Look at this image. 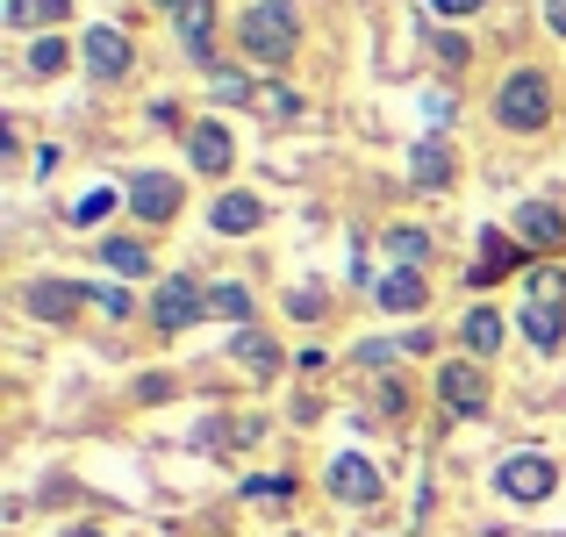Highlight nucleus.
Masks as SVG:
<instances>
[{
    "mask_svg": "<svg viewBox=\"0 0 566 537\" xmlns=\"http://www.w3.org/2000/svg\"><path fill=\"white\" fill-rule=\"evenodd\" d=\"M495 123L502 129H545L553 123V80H545V72H510V80H502V94H495Z\"/></svg>",
    "mask_w": 566,
    "mask_h": 537,
    "instance_id": "nucleus-1",
    "label": "nucleus"
},
{
    "mask_svg": "<svg viewBox=\"0 0 566 537\" xmlns=\"http://www.w3.org/2000/svg\"><path fill=\"white\" fill-rule=\"evenodd\" d=\"M524 337H531L538 351H559V337H566V273H559V265H545V273H531Z\"/></svg>",
    "mask_w": 566,
    "mask_h": 537,
    "instance_id": "nucleus-2",
    "label": "nucleus"
},
{
    "mask_svg": "<svg viewBox=\"0 0 566 537\" xmlns=\"http://www.w3.org/2000/svg\"><path fill=\"white\" fill-rule=\"evenodd\" d=\"M237 43H244L259 65H287V51H294V8H287V0H259V8L237 22Z\"/></svg>",
    "mask_w": 566,
    "mask_h": 537,
    "instance_id": "nucleus-3",
    "label": "nucleus"
},
{
    "mask_svg": "<svg viewBox=\"0 0 566 537\" xmlns=\"http://www.w3.org/2000/svg\"><path fill=\"white\" fill-rule=\"evenodd\" d=\"M201 308H208V294L193 287V280H180V273H172L166 287H158V302H151V323L172 337V330H187V323H201Z\"/></svg>",
    "mask_w": 566,
    "mask_h": 537,
    "instance_id": "nucleus-4",
    "label": "nucleus"
},
{
    "mask_svg": "<svg viewBox=\"0 0 566 537\" xmlns=\"http://www.w3.org/2000/svg\"><path fill=\"white\" fill-rule=\"evenodd\" d=\"M502 481V495H516V502H545L559 487V473H553V459H538V452H516L510 466L495 473Z\"/></svg>",
    "mask_w": 566,
    "mask_h": 537,
    "instance_id": "nucleus-5",
    "label": "nucleus"
},
{
    "mask_svg": "<svg viewBox=\"0 0 566 537\" xmlns=\"http://www.w3.org/2000/svg\"><path fill=\"white\" fill-rule=\"evenodd\" d=\"M331 495H337V502H352V509H374V502H380V473H374V459H359V452L331 459Z\"/></svg>",
    "mask_w": 566,
    "mask_h": 537,
    "instance_id": "nucleus-6",
    "label": "nucleus"
},
{
    "mask_svg": "<svg viewBox=\"0 0 566 537\" xmlns=\"http://www.w3.org/2000/svg\"><path fill=\"white\" fill-rule=\"evenodd\" d=\"M129 208H137L144 222H172V215H180V179L137 172V179H129Z\"/></svg>",
    "mask_w": 566,
    "mask_h": 537,
    "instance_id": "nucleus-7",
    "label": "nucleus"
},
{
    "mask_svg": "<svg viewBox=\"0 0 566 537\" xmlns=\"http://www.w3.org/2000/svg\"><path fill=\"white\" fill-rule=\"evenodd\" d=\"M180 43L193 65H216V0H180Z\"/></svg>",
    "mask_w": 566,
    "mask_h": 537,
    "instance_id": "nucleus-8",
    "label": "nucleus"
},
{
    "mask_svg": "<svg viewBox=\"0 0 566 537\" xmlns=\"http://www.w3.org/2000/svg\"><path fill=\"white\" fill-rule=\"evenodd\" d=\"M438 394H444V409H459V415H481L488 409V380H481V366H444L438 372Z\"/></svg>",
    "mask_w": 566,
    "mask_h": 537,
    "instance_id": "nucleus-9",
    "label": "nucleus"
},
{
    "mask_svg": "<svg viewBox=\"0 0 566 537\" xmlns=\"http://www.w3.org/2000/svg\"><path fill=\"white\" fill-rule=\"evenodd\" d=\"M516 236H524L531 251H559L566 244V215L553 201H524V208H516Z\"/></svg>",
    "mask_w": 566,
    "mask_h": 537,
    "instance_id": "nucleus-10",
    "label": "nucleus"
},
{
    "mask_svg": "<svg viewBox=\"0 0 566 537\" xmlns=\"http://www.w3.org/2000/svg\"><path fill=\"white\" fill-rule=\"evenodd\" d=\"M86 72H94V80H123L129 72V36L123 29H86Z\"/></svg>",
    "mask_w": 566,
    "mask_h": 537,
    "instance_id": "nucleus-11",
    "label": "nucleus"
},
{
    "mask_svg": "<svg viewBox=\"0 0 566 537\" xmlns=\"http://www.w3.org/2000/svg\"><path fill=\"white\" fill-rule=\"evenodd\" d=\"M187 151H193V172H230L237 144H230V129H222V123H193L187 129Z\"/></svg>",
    "mask_w": 566,
    "mask_h": 537,
    "instance_id": "nucleus-12",
    "label": "nucleus"
},
{
    "mask_svg": "<svg viewBox=\"0 0 566 537\" xmlns=\"http://www.w3.org/2000/svg\"><path fill=\"white\" fill-rule=\"evenodd\" d=\"M374 294H380V308H395V316H416V308L430 302V287H423V273H416V265H395Z\"/></svg>",
    "mask_w": 566,
    "mask_h": 537,
    "instance_id": "nucleus-13",
    "label": "nucleus"
},
{
    "mask_svg": "<svg viewBox=\"0 0 566 537\" xmlns=\"http://www.w3.org/2000/svg\"><path fill=\"white\" fill-rule=\"evenodd\" d=\"M208 222H216L222 236H251V230L265 222V201H259V193H222V201H216V215H208Z\"/></svg>",
    "mask_w": 566,
    "mask_h": 537,
    "instance_id": "nucleus-14",
    "label": "nucleus"
},
{
    "mask_svg": "<svg viewBox=\"0 0 566 537\" xmlns=\"http://www.w3.org/2000/svg\"><path fill=\"white\" fill-rule=\"evenodd\" d=\"M80 302H86V287H72V280H36V287H29V308H36L43 323H65Z\"/></svg>",
    "mask_w": 566,
    "mask_h": 537,
    "instance_id": "nucleus-15",
    "label": "nucleus"
},
{
    "mask_svg": "<svg viewBox=\"0 0 566 537\" xmlns=\"http://www.w3.org/2000/svg\"><path fill=\"white\" fill-rule=\"evenodd\" d=\"M516 265H524V244H510V236H502V230H488V236H481V265H473V280H481V287H488V280L516 273Z\"/></svg>",
    "mask_w": 566,
    "mask_h": 537,
    "instance_id": "nucleus-16",
    "label": "nucleus"
},
{
    "mask_svg": "<svg viewBox=\"0 0 566 537\" xmlns=\"http://www.w3.org/2000/svg\"><path fill=\"white\" fill-rule=\"evenodd\" d=\"M409 179H416V187H452V151H444L438 137H423L409 151Z\"/></svg>",
    "mask_w": 566,
    "mask_h": 537,
    "instance_id": "nucleus-17",
    "label": "nucleus"
},
{
    "mask_svg": "<svg viewBox=\"0 0 566 537\" xmlns=\"http://www.w3.org/2000/svg\"><path fill=\"white\" fill-rule=\"evenodd\" d=\"M101 265H108L115 280H144V273H151V251L129 244V236H108V244H101Z\"/></svg>",
    "mask_w": 566,
    "mask_h": 537,
    "instance_id": "nucleus-18",
    "label": "nucleus"
},
{
    "mask_svg": "<svg viewBox=\"0 0 566 537\" xmlns=\"http://www.w3.org/2000/svg\"><path fill=\"white\" fill-rule=\"evenodd\" d=\"M230 351L244 358L259 380H273V372H280V351H273V337H265V330H237V345H230Z\"/></svg>",
    "mask_w": 566,
    "mask_h": 537,
    "instance_id": "nucleus-19",
    "label": "nucleus"
},
{
    "mask_svg": "<svg viewBox=\"0 0 566 537\" xmlns=\"http://www.w3.org/2000/svg\"><path fill=\"white\" fill-rule=\"evenodd\" d=\"M65 0H8V29H43V22H65Z\"/></svg>",
    "mask_w": 566,
    "mask_h": 537,
    "instance_id": "nucleus-20",
    "label": "nucleus"
},
{
    "mask_svg": "<svg viewBox=\"0 0 566 537\" xmlns=\"http://www.w3.org/2000/svg\"><path fill=\"white\" fill-rule=\"evenodd\" d=\"M208 316H222V323H251V294L237 287V280H222V287H208Z\"/></svg>",
    "mask_w": 566,
    "mask_h": 537,
    "instance_id": "nucleus-21",
    "label": "nucleus"
},
{
    "mask_svg": "<svg viewBox=\"0 0 566 537\" xmlns=\"http://www.w3.org/2000/svg\"><path fill=\"white\" fill-rule=\"evenodd\" d=\"M502 345V316H495V308H473V316H467V351H495Z\"/></svg>",
    "mask_w": 566,
    "mask_h": 537,
    "instance_id": "nucleus-22",
    "label": "nucleus"
},
{
    "mask_svg": "<svg viewBox=\"0 0 566 537\" xmlns=\"http://www.w3.org/2000/svg\"><path fill=\"white\" fill-rule=\"evenodd\" d=\"M387 251H395L401 265H423L430 259V236L423 230H387Z\"/></svg>",
    "mask_w": 566,
    "mask_h": 537,
    "instance_id": "nucleus-23",
    "label": "nucleus"
},
{
    "mask_svg": "<svg viewBox=\"0 0 566 537\" xmlns=\"http://www.w3.org/2000/svg\"><path fill=\"white\" fill-rule=\"evenodd\" d=\"M251 101H259V108L273 115V123H287V115H302V101H294L287 86H259V94H251Z\"/></svg>",
    "mask_w": 566,
    "mask_h": 537,
    "instance_id": "nucleus-24",
    "label": "nucleus"
},
{
    "mask_svg": "<svg viewBox=\"0 0 566 537\" xmlns=\"http://www.w3.org/2000/svg\"><path fill=\"white\" fill-rule=\"evenodd\" d=\"M29 72H43V80H51V72H65V43H57V36H43L36 51H29Z\"/></svg>",
    "mask_w": 566,
    "mask_h": 537,
    "instance_id": "nucleus-25",
    "label": "nucleus"
},
{
    "mask_svg": "<svg viewBox=\"0 0 566 537\" xmlns=\"http://www.w3.org/2000/svg\"><path fill=\"white\" fill-rule=\"evenodd\" d=\"M244 495H251V502H287L294 481H280V473H259V481H244Z\"/></svg>",
    "mask_w": 566,
    "mask_h": 537,
    "instance_id": "nucleus-26",
    "label": "nucleus"
},
{
    "mask_svg": "<svg viewBox=\"0 0 566 537\" xmlns=\"http://www.w3.org/2000/svg\"><path fill=\"white\" fill-rule=\"evenodd\" d=\"M251 94H259V86H251L244 72H216V101H230V108H237V101H251Z\"/></svg>",
    "mask_w": 566,
    "mask_h": 537,
    "instance_id": "nucleus-27",
    "label": "nucleus"
},
{
    "mask_svg": "<svg viewBox=\"0 0 566 537\" xmlns=\"http://www.w3.org/2000/svg\"><path fill=\"white\" fill-rule=\"evenodd\" d=\"M108 208H115V193H108V187H101V193H86V201H80V208H72V222H101V215H108Z\"/></svg>",
    "mask_w": 566,
    "mask_h": 537,
    "instance_id": "nucleus-28",
    "label": "nucleus"
},
{
    "mask_svg": "<svg viewBox=\"0 0 566 537\" xmlns=\"http://www.w3.org/2000/svg\"><path fill=\"white\" fill-rule=\"evenodd\" d=\"M86 302H101V308H108V316H115V323H123V316H129V294H123V287H86Z\"/></svg>",
    "mask_w": 566,
    "mask_h": 537,
    "instance_id": "nucleus-29",
    "label": "nucleus"
},
{
    "mask_svg": "<svg viewBox=\"0 0 566 537\" xmlns=\"http://www.w3.org/2000/svg\"><path fill=\"white\" fill-rule=\"evenodd\" d=\"M294 316L316 323V316H323V294H316V287H302V294H294Z\"/></svg>",
    "mask_w": 566,
    "mask_h": 537,
    "instance_id": "nucleus-30",
    "label": "nucleus"
},
{
    "mask_svg": "<svg viewBox=\"0 0 566 537\" xmlns=\"http://www.w3.org/2000/svg\"><path fill=\"white\" fill-rule=\"evenodd\" d=\"M438 57L444 65H467V36H438Z\"/></svg>",
    "mask_w": 566,
    "mask_h": 537,
    "instance_id": "nucleus-31",
    "label": "nucleus"
},
{
    "mask_svg": "<svg viewBox=\"0 0 566 537\" xmlns=\"http://www.w3.org/2000/svg\"><path fill=\"white\" fill-rule=\"evenodd\" d=\"M545 29H553V36H566V0H545Z\"/></svg>",
    "mask_w": 566,
    "mask_h": 537,
    "instance_id": "nucleus-32",
    "label": "nucleus"
},
{
    "mask_svg": "<svg viewBox=\"0 0 566 537\" xmlns=\"http://www.w3.org/2000/svg\"><path fill=\"white\" fill-rule=\"evenodd\" d=\"M430 8H438V14H473L481 0H430Z\"/></svg>",
    "mask_w": 566,
    "mask_h": 537,
    "instance_id": "nucleus-33",
    "label": "nucleus"
},
{
    "mask_svg": "<svg viewBox=\"0 0 566 537\" xmlns=\"http://www.w3.org/2000/svg\"><path fill=\"white\" fill-rule=\"evenodd\" d=\"M72 537H94V530H72Z\"/></svg>",
    "mask_w": 566,
    "mask_h": 537,
    "instance_id": "nucleus-34",
    "label": "nucleus"
},
{
    "mask_svg": "<svg viewBox=\"0 0 566 537\" xmlns=\"http://www.w3.org/2000/svg\"><path fill=\"white\" fill-rule=\"evenodd\" d=\"M166 8H180V0H166Z\"/></svg>",
    "mask_w": 566,
    "mask_h": 537,
    "instance_id": "nucleus-35",
    "label": "nucleus"
}]
</instances>
